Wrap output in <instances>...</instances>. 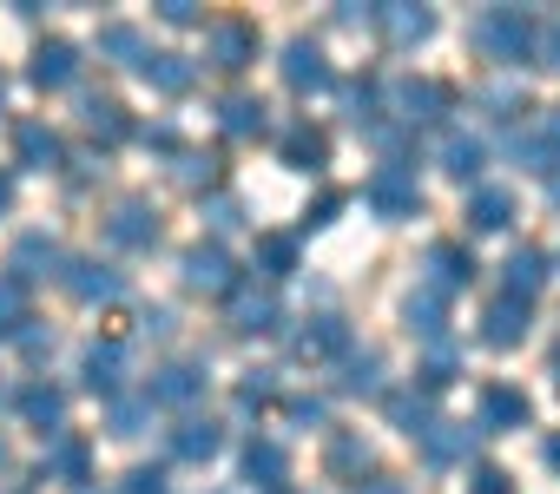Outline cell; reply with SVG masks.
<instances>
[{
	"label": "cell",
	"instance_id": "cell-1",
	"mask_svg": "<svg viewBox=\"0 0 560 494\" xmlns=\"http://www.w3.org/2000/svg\"><path fill=\"white\" fill-rule=\"evenodd\" d=\"M468 47L494 67H527L534 60V21L521 8H481L468 21Z\"/></svg>",
	"mask_w": 560,
	"mask_h": 494
},
{
	"label": "cell",
	"instance_id": "cell-2",
	"mask_svg": "<svg viewBox=\"0 0 560 494\" xmlns=\"http://www.w3.org/2000/svg\"><path fill=\"white\" fill-rule=\"evenodd\" d=\"M363 204L383 217V224H402L422 211V185H416V165H376L370 185H363Z\"/></svg>",
	"mask_w": 560,
	"mask_h": 494
},
{
	"label": "cell",
	"instance_id": "cell-3",
	"mask_svg": "<svg viewBox=\"0 0 560 494\" xmlns=\"http://www.w3.org/2000/svg\"><path fill=\"white\" fill-rule=\"evenodd\" d=\"M224 310H231V330H237V337H270V330H284V304H277V291H270V284H250V278H237V291L224 297Z\"/></svg>",
	"mask_w": 560,
	"mask_h": 494
},
{
	"label": "cell",
	"instance_id": "cell-4",
	"mask_svg": "<svg viewBox=\"0 0 560 494\" xmlns=\"http://www.w3.org/2000/svg\"><path fill=\"white\" fill-rule=\"evenodd\" d=\"M422 271H429V291L435 297L468 291L475 284V251H468V244H455V237H435L429 251H422Z\"/></svg>",
	"mask_w": 560,
	"mask_h": 494
},
{
	"label": "cell",
	"instance_id": "cell-5",
	"mask_svg": "<svg viewBox=\"0 0 560 494\" xmlns=\"http://www.w3.org/2000/svg\"><path fill=\"white\" fill-rule=\"evenodd\" d=\"M60 284H67V297H80V304H119V297H126V278H119L113 264H100V258H67V264H60Z\"/></svg>",
	"mask_w": 560,
	"mask_h": 494
},
{
	"label": "cell",
	"instance_id": "cell-6",
	"mask_svg": "<svg viewBox=\"0 0 560 494\" xmlns=\"http://www.w3.org/2000/svg\"><path fill=\"white\" fill-rule=\"evenodd\" d=\"M178 271H185V284L205 291V297H231V291H237V264H231L224 244H191Z\"/></svg>",
	"mask_w": 560,
	"mask_h": 494
},
{
	"label": "cell",
	"instance_id": "cell-7",
	"mask_svg": "<svg viewBox=\"0 0 560 494\" xmlns=\"http://www.w3.org/2000/svg\"><path fill=\"white\" fill-rule=\"evenodd\" d=\"M60 264H67V251L47 237V231H27V237H14V251H8V278L14 284H40V278H60Z\"/></svg>",
	"mask_w": 560,
	"mask_h": 494
},
{
	"label": "cell",
	"instance_id": "cell-8",
	"mask_svg": "<svg viewBox=\"0 0 560 494\" xmlns=\"http://www.w3.org/2000/svg\"><path fill=\"white\" fill-rule=\"evenodd\" d=\"M389 106H396V126H435L442 113H448V86H435V80H396L389 86Z\"/></svg>",
	"mask_w": 560,
	"mask_h": 494
},
{
	"label": "cell",
	"instance_id": "cell-9",
	"mask_svg": "<svg viewBox=\"0 0 560 494\" xmlns=\"http://www.w3.org/2000/svg\"><path fill=\"white\" fill-rule=\"evenodd\" d=\"M527 422H534V402L521 389H508V383L481 389V402H475V428L481 435H508V428H527Z\"/></svg>",
	"mask_w": 560,
	"mask_h": 494
},
{
	"label": "cell",
	"instance_id": "cell-10",
	"mask_svg": "<svg viewBox=\"0 0 560 494\" xmlns=\"http://www.w3.org/2000/svg\"><path fill=\"white\" fill-rule=\"evenodd\" d=\"M205 60H211L218 73H244V67L257 60V27H250V21H218V27L205 34Z\"/></svg>",
	"mask_w": 560,
	"mask_h": 494
},
{
	"label": "cell",
	"instance_id": "cell-11",
	"mask_svg": "<svg viewBox=\"0 0 560 494\" xmlns=\"http://www.w3.org/2000/svg\"><path fill=\"white\" fill-rule=\"evenodd\" d=\"M145 402H152V409H191V402H205V369H198V363H165V369H152Z\"/></svg>",
	"mask_w": 560,
	"mask_h": 494
},
{
	"label": "cell",
	"instance_id": "cell-12",
	"mask_svg": "<svg viewBox=\"0 0 560 494\" xmlns=\"http://www.w3.org/2000/svg\"><path fill=\"white\" fill-rule=\"evenodd\" d=\"M106 237L119 244V251H152L159 244V211L145 198H119L113 217H106Z\"/></svg>",
	"mask_w": 560,
	"mask_h": 494
},
{
	"label": "cell",
	"instance_id": "cell-13",
	"mask_svg": "<svg viewBox=\"0 0 560 494\" xmlns=\"http://www.w3.org/2000/svg\"><path fill=\"white\" fill-rule=\"evenodd\" d=\"M370 21H376V27H383V40H389V47H402V54H409V47H422V40L435 34V14H429V8H409V0H383V8H370Z\"/></svg>",
	"mask_w": 560,
	"mask_h": 494
},
{
	"label": "cell",
	"instance_id": "cell-14",
	"mask_svg": "<svg viewBox=\"0 0 560 494\" xmlns=\"http://www.w3.org/2000/svg\"><path fill=\"white\" fill-rule=\"evenodd\" d=\"M277 67H284V86H291V93H330V86H337V73H330V60H324L317 40H291Z\"/></svg>",
	"mask_w": 560,
	"mask_h": 494
},
{
	"label": "cell",
	"instance_id": "cell-15",
	"mask_svg": "<svg viewBox=\"0 0 560 494\" xmlns=\"http://www.w3.org/2000/svg\"><path fill=\"white\" fill-rule=\"evenodd\" d=\"M527 324H534V304L501 291V297L481 310V343H488V350H514V343L527 337Z\"/></svg>",
	"mask_w": 560,
	"mask_h": 494
},
{
	"label": "cell",
	"instance_id": "cell-16",
	"mask_svg": "<svg viewBox=\"0 0 560 494\" xmlns=\"http://www.w3.org/2000/svg\"><path fill=\"white\" fill-rule=\"evenodd\" d=\"M40 468H47V481H67L73 494H86V481H93V442L86 435H54Z\"/></svg>",
	"mask_w": 560,
	"mask_h": 494
},
{
	"label": "cell",
	"instance_id": "cell-17",
	"mask_svg": "<svg viewBox=\"0 0 560 494\" xmlns=\"http://www.w3.org/2000/svg\"><path fill=\"white\" fill-rule=\"evenodd\" d=\"M350 350V324L343 317H311L298 337H291V356L298 363H337Z\"/></svg>",
	"mask_w": 560,
	"mask_h": 494
},
{
	"label": "cell",
	"instance_id": "cell-18",
	"mask_svg": "<svg viewBox=\"0 0 560 494\" xmlns=\"http://www.w3.org/2000/svg\"><path fill=\"white\" fill-rule=\"evenodd\" d=\"M27 80H34L40 93H60V86H73V80H80V47H73V40H40V47H34V67H27Z\"/></svg>",
	"mask_w": 560,
	"mask_h": 494
},
{
	"label": "cell",
	"instance_id": "cell-19",
	"mask_svg": "<svg viewBox=\"0 0 560 494\" xmlns=\"http://www.w3.org/2000/svg\"><path fill=\"white\" fill-rule=\"evenodd\" d=\"M14 152H21V165H27V172H60V165H67L60 132H54V126H40V119H21V126H14Z\"/></svg>",
	"mask_w": 560,
	"mask_h": 494
},
{
	"label": "cell",
	"instance_id": "cell-20",
	"mask_svg": "<svg viewBox=\"0 0 560 494\" xmlns=\"http://www.w3.org/2000/svg\"><path fill=\"white\" fill-rule=\"evenodd\" d=\"M277 158H284L291 172H324L330 165V139L311 119H298V126H284V139H277Z\"/></svg>",
	"mask_w": 560,
	"mask_h": 494
},
{
	"label": "cell",
	"instance_id": "cell-21",
	"mask_svg": "<svg viewBox=\"0 0 560 494\" xmlns=\"http://www.w3.org/2000/svg\"><path fill=\"white\" fill-rule=\"evenodd\" d=\"M383 415H389V428H402L409 442H422L442 415H435V396H422V389H396V396H383Z\"/></svg>",
	"mask_w": 560,
	"mask_h": 494
},
{
	"label": "cell",
	"instance_id": "cell-22",
	"mask_svg": "<svg viewBox=\"0 0 560 494\" xmlns=\"http://www.w3.org/2000/svg\"><path fill=\"white\" fill-rule=\"evenodd\" d=\"M402 324L435 350V343H448V297H435L429 284L422 291H409V304H402Z\"/></svg>",
	"mask_w": 560,
	"mask_h": 494
},
{
	"label": "cell",
	"instance_id": "cell-23",
	"mask_svg": "<svg viewBox=\"0 0 560 494\" xmlns=\"http://www.w3.org/2000/svg\"><path fill=\"white\" fill-rule=\"evenodd\" d=\"M21 415H27L47 442L67 435V396H60L54 383H27V389H21Z\"/></svg>",
	"mask_w": 560,
	"mask_h": 494
},
{
	"label": "cell",
	"instance_id": "cell-24",
	"mask_svg": "<svg viewBox=\"0 0 560 494\" xmlns=\"http://www.w3.org/2000/svg\"><path fill=\"white\" fill-rule=\"evenodd\" d=\"M475 442H481V428H468V422H435V428L422 435V455H429V468H455V461H468Z\"/></svg>",
	"mask_w": 560,
	"mask_h": 494
},
{
	"label": "cell",
	"instance_id": "cell-25",
	"mask_svg": "<svg viewBox=\"0 0 560 494\" xmlns=\"http://www.w3.org/2000/svg\"><path fill=\"white\" fill-rule=\"evenodd\" d=\"M80 376H86V389H93V396H106V402H113V396H119V383H126V350H119V343H93V350H86V363H80Z\"/></svg>",
	"mask_w": 560,
	"mask_h": 494
},
{
	"label": "cell",
	"instance_id": "cell-26",
	"mask_svg": "<svg viewBox=\"0 0 560 494\" xmlns=\"http://www.w3.org/2000/svg\"><path fill=\"white\" fill-rule=\"evenodd\" d=\"M218 448H224V428H218L211 415H185V422L172 428V455H178V461H211Z\"/></svg>",
	"mask_w": 560,
	"mask_h": 494
},
{
	"label": "cell",
	"instance_id": "cell-27",
	"mask_svg": "<svg viewBox=\"0 0 560 494\" xmlns=\"http://www.w3.org/2000/svg\"><path fill=\"white\" fill-rule=\"evenodd\" d=\"M324 468H330L337 481H363V474L376 468V448H370L363 435H350V428H343V435H330V448H324Z\"/></svg>",
	"mask_w": 560,
	"mask_h": 494
},
{
	"label": "cell",
	"instance_id": "cell-28",
	"mask_svg": "<svg viewBox=\"0 0 560 494\" xmlns=\"http://www.w3.org/2000/svg\"><path fill=\"white\" fill-rule=\"evenodd\" d=\"M132 73H139L152 93H185V86H191V60H185V54H152V47H145Z\"/></svg>",
	"mask_w": 560,
	"mask_h": 494
},
{
	"label": "cell",
	"instance_id": "cell-29",
	"mask_svg": "<svg viewBox=\"0 0 560 494\" xmlns=\"http://www.w3.org/2000/svg\"><path fill=\"white\" fill-rule=\"evenodd\" d=\"M284 474H291V455L277 448V442H244V481H257V487H284Z\"/></svg>",
	"mask_w": 560,
	"mask_h": 494
},
{
	"label": "cell",
	"instance_id": "cell-30",
	"mask_svg": "<svg viewBox=\"0 0 560 494\" xmlns=\"http://www.w3.org/2000/svg\"><path fill=\"white\" fill-rule=\"evenodd\" d=\"M218 126H224V139H257V132L270 126V106L250 99V93H231V99L218 106Z\"/></svg>",
	"mask_w": 560,
	"mask_h": 494
},
{
	"label": "cell",
	"instance_id": "cell-31",
	"mask_svg": "<svg viewBox=\"0 0 560 494\" xmlns=\"http://www.w3.org/2000/svg\"><path fill=\"white\" fill-rule=\"evenodd\" d=\"M80 119H86V132H93V139H106V145L132 139V119H126V106H119V99L86 93V99H80Z\"/></svg>",
	"mask_w": 560,
	"mask_h": 494
},
{
	"label": "cell",
	"instance_id": "cell-32",
	"mask_svg": "<svg viewBox=\"0 0 560 494\" xmlns=\"http://www.w3.org/2000/svg\"><path fill=\"white\" fill-rule=\"evenodd\" d=\"M343 396H383V350H343Z\"/></svg>",
	"mask_w": 560,
	"mask_h": 494
},
{
	"label": "cell",
	"instance_id": "cell-33",
	"mask_svg": "<svg viewBox=\"0 0 560 494\" xmlns=\"http://www.w3.org/2000/svg\"><path fill=\"white\" fill-rule=\"evenodd\" d=\"M257 271H264V284H284L298 271V237L291 231H264L257 237Z\"/></svg>",
	"mask_w": 560,
	"mask_h": 494
},
{
	"label": "cell",
	"instance_id": "cell-34",
	"mask_svg": "<svg viewBox=\"0 0 560 494\" xmlns=\"http://www.w3.org/2000/svg\"><path fill=\"white\" fill-rule=\"evenodd\" d=\"M481 165H488V145H481L475 132H448V139H442V172H448V178L468 185V178H481Z\"/></svg>",
	"mask_w": 560,
	"mask_h": 494
},
{
	"label": "cell",
	"instance_id": "cell-35",
	"mask_svg": "<svg viewBox=\"0 0 560 494\" xmlns=\"http://www.w3.org/2000/svg\"><path fill=\"white\" fill-rule=\"evenodd\" d=\"M468 224H475V231H508V224H514V191L481 185V191L468 198Z\"/></svg>",
	"mask_w": 560,
	"mask_h": 494
},
{
	"label": "cell",
	"instance_id": "cell-36",
	"mask_svg": "<svg viewBox=\"0 0 560 494\" xmlns=\"http://www.w3.org/2000/svg\"><path fill=\"white\" fill-rule=\"evenodd\" d=\"M540 284H547V258L534 251V244H521V251L508 258V297H527V304H534Z\"/></svg>",
	"mask_w": 560,
	"mask_h": 494
},
{
	"label": "cell",
	"instance_id": "cell-37",
	"mask_svg": "<svg viewBox=\"0 0 560 494\" xmlns=\"http://www.w3.org/2000/svg\"><path fill=\"white\" fill-rule=\"evenodd\" d=\"M139 54H145V40H139V27H126V21H113V27H100V60H113V67H139Z\"/></svg>",
	"mask_w": 560,
	"mask_h": 494
},
{
	"label": "cell",
	"instance_id": "cell-38",
	"mask_svg": "<svg viewBox=\"0 0 560 494\" xmlns=\"http://www.w3.org/2000/svg\"><path fill=\"white\" fill-rule=\"evenodd\" d=\"M416 376H422V383H416L422 396H442V389L462 376V356H455V343H435V350H429V363H422Z\"/></svg>",
	"mask_w": 560,
	"mask_h": 494
},
{
	"label": "cell",
	"instance_id": "cell-39",
	"mask_svg": "<svg viewBox=\"0 0 560 494\" xmlns=\"http://www.w3.org/2000/svg\"><path fill=\"white\" fill-rule=\"evenodd\" d=\"M172 178H178L185 191H211V185H218V152H178V158H172Z\"/></svg>",
	"mask_w": 560,
	"mask_h": 494
},
{
	"label": "cell",
	"instance_id": "cell-40",
	"mask_svg": "<svg viewBox=\"0 0 560 494\" xmlns=\"http://www.w3.org/2000/svg\"><path fill=\"white\" fill-rule=\"evenodd\" d=\"M145 422H152V402L145 396H113V409H106V428L113 435L132 442V435H145Z\"/></svg>",
	"mask_w": 560,
	"mask_h": 494
},
{
	"label": "cell",
	"instance_id": "cell-41",
	"mask_svg": "<svg viewBox=\"0 0 560 494\" xmlns=\"http://www.w3.org/2000/svg\"><path fill=\"white\" fill-rule=\"evenodd\" d=\"M343 106H350V119H357V126H376V119H383V113H376V106H383L376 80H343Z\"/></svg>",
	"mask_w": 560,
	"mask_h": 494
},
{
	"label": "cell",
	"instance_id": "cell-42",
	"mask_svg": "<svg viewBox=\"0 0 560 494\" xmlns=\"http://www.w3.org/2000/svg\"><path fill=\"white\" fill-rule=\"evenodd\" d=\"M21 324H27V284L0 278V337H14Z\"/></svg>",
	"mask_w": 560,
	"mask_h": 494
},
{
	"label": "cell",
	"instance_id": "cell-43",
	"mask_svg": "<svg viewBox=\"0 0 560 494\" xmlns=\"http://www.w3.org/2000/svg\"><path fill=\"white\" fill-rule=\"evenodd\" d=\"M205 217H211V231H237V224H244V204H237L231 191H211V198H205Z\"/></svg>",
	"mask_w": 560,
	"mask_h": 494
},
{
	"label": "cell",
	"instance_id": "cell-44",
	"mask_svg": "<svg viewBox=\"0 0 560 494\" xmlns=\"http://www.w3.org/2000/svg\"><path fill=\"white\" fill-rule=\"evenodd\" d=\"M534 60H540V67H553V73H560V14H547V21H540V27H534Z\"/></svg>",
	"mask_w": 560,
	"mask_h": 494
},
{
	"label": "cell",
	"instance_id": "cell-45",
	"mask_svg": "<svg viewBox=\"0 0 560 494\" xmlns=\"http://www.w3.org/2000/svg\"><path fill=\"white\" fill-rule=\"evenodd\" d=\"M534 139H540V152H547V178H553V172H560V106H547V113H540Z\"/></svg>",
	"mask_w": 560,
	"mask_h": 494
},
{
	"label": "cell",
	"instance_id": "cell-46",
	"mask_svg": "<svg viewBox=\"0 0 560 494\" xmlns=\"http://www.w3.org/2000/svg\"><path fill=\"white\" fill-rule=\"evenodd\" d=\"M277 396V383H270V369H250L244 383H237V409H264Z\"/></svg>",
	"mask_w": 560,
	"mask_h": 494
},
{
	"label": "cell",
	"instance_id": "cell-47",
	"mask_svg": "<svg viewBox=\"0 0 560 494\" xmlns=\"http://www.w3.org/2000/svg\"><path fill=\"white\" fill-rule=\"evenodd\" d=\"M468 494H514V474L494 468V461H481V468L468 474Z\"/></svg>",
	"mask_w": 560,
	"mask_h": 494
},
{
	"label": "cell",
	"instance_id": "cell-48",
	"mask_svg": "<svg viewBox=\"0 0 560 494\" xmlns=\"http://www.w3.org/2000/svg\"><path fill=\"white\" fill-rule=\"evenodd\" d=\"M119 494H172V481H165V468H132L119 481Z\"/></svg>",
	"mask_w": 560,
	"mask_h": 494
},
{
	"label": "cell",
	"instance_id": "cell-49",
	"mask_svg": "<svg viewBox=\"0 0 560 494\" xmlns=\"http://www.w3.org/2000/svg\"><path fill=\"white\" fill-rule=\"evenodd\" d=\"M159 21L165 27H198L205 14H198V0H159Z\"/></svg>",
	"mask_w": 560,
	"mask_h": 494
},
{
	"label": "cell",
	"instance_id": "cell-50",
	"mask_svg": "<svg viewBox=\"0 0 560 494\" xmlns=\"http://www.w3.org/2000/svg\"><path fill=\"white\" fill-rule=\"evenodd\" d=\"M14 343H21V350H27V356H47V350H54V330H40V324H34V317H27V324H21V330H14Z\"/></svg>",
	"mask_w": 560,
	"mask_h": 494
},
{
	"label": "cell",
	"instance_id": "cell-51",
	"mask_svg": "<svg viewBox=\"0 0 560 494\" xmlns=\"http://www.w3.org/2000/svg\"><path fill=\"white\" fill-rule=\"evenodd\" d=\"M284 415H291L298 428H317V422H324V402H317V396H291V402H284Z\"/></svg>",
	"mask_w": 560,
	"mask_h": 494
},
{
	"label": "cell",
	"instance_id": "cell-52",
	"mask_svg": "<svg viewBox=\"0 0 560 494\" xmlns=\"http://www.w3.org/2000/svg\"><path fill=\"white\" fill-rule=\"evenodd\" d=\"M343 204H350V198H343V191H324V198H317V204H311V231H324V224H330V217H337V211H343Z\"/></svg>",
	"mask_w": 560,
	"mask_h": 494
},
{
	"label": "cell",
	"instance_id": "cell-53",
	"mask_svg": "<svg viewBox=\"0 0 560 494\" xmlns=\"http://www.w3.org/2000/svg\"><path fill=\"white\" fill-rule=\"evenodd\" d=\"M139 139H145V145H152V152H178V132H172V126H145V132H139Z\"/></svg>",
	"mask_w": 560,
	"mask_h": 494
},
{
	"label": "cell",
	"instance_id": "cell-54",
	"mask_svg": "<svg viewBox=\"0 0 560 494\" xmlns=\"http://www.w3.org/2000/svg\"><path fill=\"white\" fill-rule=\"evenodd\" d=\"M357 494H409V487H402V481H363Z\"/></svg>",
	"mask_w": 560,
	"mask_h": 494
},
{
	"label": "cell",
	"instance_id": "cell-55",
	"mask_svg": "<svg viewBox=\"0 0 560 494\" xmlns=\"http://www.w3.org/2000/svg\"><path fill=\"white\" fill-rule=\"evenodd\" d=\"M547 468H553V474H560V435H553V442H547Z\"/></svg>",
	"mask_w": 560,
	"mask_h": 494
},
{
	"label": "cell",
	"instance_id": "cell-56",
	"mask_svg": "<svg viewBox=\"0 0 560 494\" xmlns=\"http://www.w3.org/2000/svg\"><path fill=\"white\" fill-rule=\"evenodd\" d=\"M14 204V178H0V211H8Z\"/></svg>",
	"mask_w": 560,
	"mask_h": 494
},
{
	"label": "cell",
	"instance_id": "cell-57",
	"mask_svg": "<svg viewBox=\"0 0 560 494\" xmlns=\"http://www.w3.org/2000/svg\"><path fill=\"white\" fill-rule=\"evenodd\" d=\"M547 191H553V204H560V172H553V178H547Z\"/></svg>",
	"mask_w": 560,
	"mask_h": 494
},
{
	"label": "cell",
	"instance_id": "cell-58",
	"mask_svg": "<svg viewBox=\"0 0 560 494\" xmlns=\"http://www.w3.org/2000/svg\"><path fill=\"white\" fill-rule=\"evenodd\" d=\"M0 474H8V442H0Z\"/></svg>",
	"mask_w": 560,
	"mask_h": 494
},
{
	"label": "cell",
	"instance_id": "cell-59",
	"mask_svg": "<svg viewBox=\"0 0 560 494\" xmlns=\"http://www.w3.org/2000/svg\"><path fill=\"white\" fill-rule=\"evenodd\" d=\"M553 383H560V350H553Z\"/></svg>",
	"mask_w": 560,
	"mask_h": 494
},
{
	"label": "cell",
	"instance_id": "cell-60",
	"mask_svg": "<svg viewBox=\"0 0 560 494\" xmlns=\"http://www.w3.org/2000/svg\"><path fill=\"white\" fill-rule=\"evenodd\" d=\"M0 99H8V80H0Z\"/></svg>",
	"mask_w": 560,
	"mask_h": 494
},
{
	"label": "cell",
	"instance_id": "cell-61",
	"mask_svg": "<svg viewBox=\"0 0 560 494\" xmlns=\"http://www.w3.org/2000/svg\"><path fill=\"white\" fill-rule=\"evenodd\" d=\"M8 494H21V487H8Z\"/></svg>",
	"mask_w": 560,
	"mask_h": 494
},
{
	"label": "cell",
	"instance_id": "cell-62",
	"mask_svg": "<svg viewBox=\"0 0 560 494\" xmlns=\"http://www.w3.org/2000/svg\"><path fill=\"white\" fill-rule=\"evenodd\" d=\"M86 494H93V487H86Z\"/></svg>",
	"mask_w": 560,
	"mask_h": 494
}]
</instances>
